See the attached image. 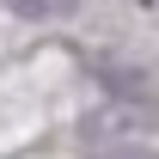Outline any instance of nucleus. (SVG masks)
I'll list each match as a JSON object with an SVG mask.
<instances>
[{
	"label": "nucleus",
	"mask_w": 159,
	"mask_h": 159,
	"mask_svg": "<svg viewBox=\"0 0 159 159\" xmlns=\"http://www.w3.org/2000/svg\"><path fill=\"white\" fill-rule=\"evenodd\" d=\"M92 159H159L153 147H135V141H116V147H98Z\"/></svg>",
	"instance_id": "2"
},
{
	"label": "nucleus",
	"mask_w": 159,
	"mask_h": 159,
	"mask_svg": "<svg viewBox=\"0 0 159 159\" xmlns=\"http://www.w3.org/2000/svg\"><path fill=\"white\" fill-rule=\"evenodd\" d=\"M6 6H12L19 19H37V25H49V19H67L80 0H6Z\"/></svg>",
	"instance_id": "1"
},
{
	"label": "nucleus",
	"mask_w": 159,
	"mask_h": 159,
	"mask_svg": "<svg viewBox=\"0 0 159 159\" xmlns=\"http://www.w3.org/2000/svg\"><path fill=\"white\" fill-rule=\"evenodd\" d=\"M141 6H147V0H141Z\"/></svg>",
	"instance_id": "3"
}]
</instances>
